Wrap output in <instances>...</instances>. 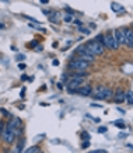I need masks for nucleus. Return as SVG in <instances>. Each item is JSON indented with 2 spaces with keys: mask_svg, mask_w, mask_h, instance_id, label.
Returning a JSON list of instances; mask_svg holds the SVG:
<instances>
[{
  "mask_svg": "<svg viewBox=\"0 0 133 153\" xmlns=\"http://www.w3.org/2000/svg\"><path fill=\"white\" fill-rule=\"evenodd\" d=\"M92 94H94V98H95V100H108V98H111L114 96L112 90H111V88H106V87H97Z\"/></svg>",
  "mask_w": 133,
  "mask_h": 153,
  "instance_id": "nucleus-1",
  "label": "nucleus"
},
{
  "mask_svg": "<svg viewBox=\"0 0 133 153\" xmlns=\"http://www.w3.org/2000/svg\"><path fill=\"white\" fill-rule=\"evenodd\" d=\"M67 66H69V69H72V70H84L90 66V63L86 62V60H81L80 58H73V59L69 62Z\"/></svg>",
  "mask_w": 133,
  "mask_h": 153,
  "instance_id": "nucleus-2",
  "label": "nucleus"
},
{
  "mask_svg": "<svg viewBox=\"0 0 133 153\" xmlns=\"http://www.w3.org/2000/svg\"><path fill=\"white\" fill-rule=\"evenodd\" d=\"M87 47H88V51L94 53V55H104V51H105V47L102 45L101 42L98 41H90L87 42Z\"/></svg>",
  "mask_w": 133,
  "mask_h": 153,
  "instance_id": "nucleus-3",
  "label": "nucleus"
},
{
  "mask_svg": "<svg viewBox=\"0 0 133 153\" xmlns=\"http://www.w3.org/2000/svg\"><path fill=\"white\" fill-rule=\"evenodd\" d=\"M83 82H84V76H77V74H73V77L67 82V84H66V87H67V90H77L78 87H81Z\"/></svg>",
  "mask_w": 133,
  "mask_h": 153,
  "instance_id": "nucleus-4",
  "label": "nucleus"
},
{
  "mask_svg": "<svg viewBox=\"0 0 133 153\" xmlns=\"http://www.w3.org/2000/svg\"><path fill=\"white\" fill-rule=\"evenodd\" d=\"M104 45L106 48H109V49H118L119 48L118 42H116V39L114 37V33H108L104 35Z\"/></svg>",
  "mask_w": 133,
  "mask_h": 153,
  "instance_id": "nucleus-5",
  "label": "nucleus"
},
{
  "mask_svg": "<svg viewBox=\"0 0 133 153\" xmlns=\"http://www.w3.org/2000/svg\"><path fill=\"white\" fill-rule=\"evenodd\" d=\"M125 33V45L129 49H133V30L132 28H123Z\"/></svg>",
  "mask_w": 133,
  "mask_h": 153,
  "instance_id": "nucleus-6",
  "label": "nucleus"
},
{
  "mask_svg": "<svg viewBox=\"0 0 133 153\" xmlns=\"http://www.w3.org/2000/svg\"><path fill=\"white\" fill-rule=\"evenodd\" d=\"M69 93L70 94L77 93V94H80V96H90V94H92V88L90 87V86H81V87H78L77 90H70Z\"/></svg>",
  "mask_w": 133,
  "mask_h": 153,
  "instance_id": "nucleus-7",
  "label": "nucleus"
},
{
  "mask_svg": "<svg viewBox=\"0 0 133 153\" xmlns=\"http://www.w3.org/2000/svg\"><path fill=\"white\" fill-rule=\"evenodd\" d=\"M114 37L115 39H116V42H118V45H123L125 44V33H123V28L122 30H115L114 31Z\"/></svg>",
  "mask_w": 133,
  "mask_h": 153,
  "instance_id": "nucleus-8",
  "label": "nucleus"
},
{
  "mask_svg": "<svg viewBox=\"0 0 133 153\" xmlns=\"http://www.w3.org/2000/svg\"><path fill=\"white\" fill-rule=\"evenodd\" d=\"M114 101L115 102H123V101H126V93H125L123 90H118L116 93H115V96H114Z\"/></svg>",
  "mask_w": 133,
  "mask_h": 153,
  "instance_id": "nucleus-9",
  "label": "nucleus"
},
{
  "mask_svg": "<svg viewBox=\"0 0 133 153\" xmlns=\"http://www.w3.org/2000/svg\"><path fill=\"white\" fill-rule=\"evenodd\" d=\"M81 60H86V62H88V63H91V62H94L95 60V55L94 53H91V52H87V53H83V55L78 56Z\"/></svg>",
  "mask_w": 133,
  "mask_h": 153,
  "instance_id": "nucleus-10",
  "label": "nucleus"
},
{
  "mask_svg": "<svg viewBox=\"0 0 133 153\" xmlns=\"http://www.w3.org/2000/svg\"><path fill=\"white\" fill-rule=\"evenodd\" d=\"M111 7H112V10H114L116 14H125V7L123 6H120V4H118V3H112L111 4Z\"/></svg>",
  "mask_w": 133,
  "mask_h": 153,
  "instance_id": "nucleus-11",
  "label": "nucleus"
},
{
  "mask_svg": "<svg viewBox=\"0 0 133 153\" xmlns=\"http://www.w3.org/2000/svg\"><path fill=\"white\" fill-rule=\"evenodd\" d=\"M76 52H77L78 55H83V53H87L88 51V47H87V44H81V45H78L77 48H76Z\"/></svg>",
  "mask_w": 133,
  "mask_h": 153,
  "instance_id": "nucleus-12",
  "label": "nucleus"
},
{
  "mask_svg": "<svg viewBox=\"0 0 133 153\" xmlns=\"http://www.w3.org/2000/svg\"><path fill=\"white\" fill-rule=\"evenodd\" d=\"M7 125L10 126V128H20V125H21V121L18 120V118H13V121H11V122H9V124H7Z\"/></svg>",
  "mask_w": 133,
  "mask_h": 153,
  "instance_id": "nucleus-13",
  "label": "nucleus"
},
{
  "mask_svg": "<svg viewBox=\"0 0 133 153\" xmlns=\"http://www.w3.org/2000/svg\"><path fill=\"white\" fill-rule=\"evenodd\" d=\"M126 101H128V104L133 105V91H128L126 93Z\"/></svg>",
  "mask_w": 133,
  "mask_h": 153,
  "instance_id": "nucleus-14",
  "label": "nucleus"
},
{
  "mask_svg": "<svg viewBox=\"0 0 133 153\" xmlns=\"http://www.w3.org/2000/svg\"><path fill=\"white\" fill-rule=\"evenodd\" d=\"M63 21L64 23H73V14H64L63 16Z\"/></svg>",
  "mask_w": 133,
  "mask_h": 153,
  "instance_id": "nucleus-15",
  "label": "nucleus"
},
{
  "mask_svg": "<svg viewBox=\"0 0 133 153\" xmlns=\"http://www.w3.org/2000/svg\"><path fill=\"white\" fill-rule=\"evenodd\" d=\"M114 125H115V126H118V128H122V129H123L125 126H126V125H125V122H123V121H122V120L115 121V122H114Z\"/></svg>",
  "mask_w": 133,
  "mask_h": 153,
  "instance_id": "nucleus-16",
  "label": "nucleus"
},
{
  "mask_svg": "<svg viewBox=\"0 0 133 153\" xmlns=\"http://www.w3.org/2000/svg\"><path fill=\"white\" fill-rule=\"evenodd\" d=\"M25 153H39V146H32V148H30Z\"/></svg>",
  "mask_w": 133,
  "mask_h": 153,
  "instance_id": "nucleus-17",
  "label": "nucleus"
},
{
  "mask_svg": "<svg viewBox=\"0 0 133 153\" xmlns=\"http://www.w3.org/2000/svg\"><path fill=\"white\" fill-rule=\"evenodd\" d=\"M78 31L83 33L84 35H88V34H90V30H88V28H84V27H78Z\"/></svg>",
  "mask_w": 133,
  "mask_h": 153,
  "instance_id": "nucleus-18",
  "label": "nucleus"
},
{
  "mask_svg": "<svg viewBox=\"0 0 133 153\" xmlns=\"http://www.w3.org/2000/svg\"><path fill=\"white\" fill-rule=\"evenodd\" d=\"M81 138L84 140H86V139L90 140V134H88V132H83V134H81Z\"/></svg>",
  "mask_w": 133,
  "mask_h": 153,
  "instance_id": "nucleus-19",
  "label": "nucleus"
},
{
  "mask_svg": "<svg viewBox=\"0 0 133 153\" xmlns=\"http://www.w3.org/2000/svg\"><path fill=\"white\" fill-rule=\"evenodd\" d=\"M28 47L32 48V49H34V48H37V47H38V41H31V42H30V45H28Z\"/></svg>",
  "mask_w": 133,
  "mask_h": 153,
  "instance_id": "nucleus-20",
  "label": "nucleus"
},
{
  "mask_svg": "<svg viewBox=\"0 0 133 153\" xmlns=\"http://www.w3.org/2000/svg\"><path fill=\"white\" fill-rule=\"evenodd\" d=\"M88 146H90V140H84V142L81 143V148H83V149L88 148Z\"/></svg>",
  "mask_w": 133,
  "mask_h": 153,
  "instance_id": "nucleus-21",
  "label": "nucleus"
},
{
  "mask_svg": "<svg viewBox=\"0 0 133 153\" xmlns=\"http://www.w3.org/2000/svg\"><path fill=\"white\" fill-rule=\"evenodd\" d=\"M25 68H27V65H25V63H23V62H20V63H18V69L24 70Z\"/></svg>",
  "mask_w": 133,
  "mask_h": 153,
  "instance_id": "nucleus-22",
  "label": "nucleus"
},
{
  "mask_svg": "<svg viewBox=\"0 0 133 153\" xmlns=\"http://www.w3.org/2000/svg\"><path fill=\"white\" fill-rule=\"evenodd\" d=\"M98 132H100V134H104V132H106V128L105 126H100V128H98Z\"/></svg>",
  "mask_w": 133,
  "mask_h": 153,
  "instance_id": "nucleus-23",
  "label": "nucleus"
},
{
  "mask_svg": "<svg viewBox=\"0 0 133 153\" xmlns=\"http://www.w3.org/2000/svg\"><path fill=\"white\" fill-rule=\"evenodd\" d=\"M24 59H25V56H24V55H21V53H20V55H17V60H18V62H20V60H24Z\"/></svg>",
  "mask_w": 133,
  "mask_h": 153,
  "instance_id": "nucleus-24",
  "label": "nucleus"
},
{
  "mask_svg": "<svg viewBox=\"0 0 133 153\" xmlns=\"http://www.w3.org/2000/svg\"><path fill=\"white\" fill-rule=\"evenodd\" d=\"M73 23H76V24H77V25H78V27H83V23H81V21H80V20H74Z\"/></svg>",
  "mask_w": 133,
  "mask_h": 153,
  "instance_id": "nucleus-25",
  "label": "nucleus"
},
{
  "mask_svg": "<svg viewBox=\"0 0 133 153\" xmlns=\"http://www.w3.org/2000/svg\"><path fill=\"white\" fill-rule=\"evenodd\" d=\"M10 153H21V152H20V150H18V148L16 146V148H14V149H13V150H11V152H10Z\"/></svg>",
  "mask_w": 133,
  "mask_h": 153,
  "instance_id": "nucleus-26",
  "label": "nucleus"
},
{
  "mask_svg": "<svg viewBox=\"0 0 133 153\" xmlns=\"http://www.w3.org/2000/svg\"><path fill=\"white\" fill-rule=\"evenodd\" d=\"M58 88H59V90H63V83H58Z\"/></svg>",
  "mask_w": 133,
  "mask_h": 153,
  "instance_id": "nucleus-27",
  "label": "nucleus"
},
{
  "mask_svg": "<svg viewBox=\"0 0 133 153\" xmlns=\"http://www.w3.org/2000/svg\"><path fill=\"white\" fill-rule=\"evenodd\" d=\"M128 136V134H125V132H122V134H119V138H126Z\"/></svg>",
  "mask_w": 133,
  "mask_h": 153,
  "instance_id": "nucleus-28",
  "label": "nucleus"
},
{
  "mask_svg": "<svg viewBox=\"0 0 133 153\" xmlns=\"http://www.w3.org/2000/svg\"><path fill=\"white\" fill-rule=\"evenodd\" d=\"M1 114H3V115H7V110H6V108H1Z\"/></svg>",
  "mask_w": 133,
  "mask_h": 153,
  "instance_id": "nucleus-29",
  "label": "nucleus"
},
{
  "mask_svg": "<svg viewBox=\"0 0 133 153\" xmlns=\"http://www.w3.org/2000/svg\"><path fill=\"white\" fill-rule=\"evenodd\" d=\"M35 49H37V51H42V49H44V47H42V45H38Z\"/></svg>",
  "mask_w": 133,
  "mask_h": 153,
  "instance_id": "nucleus-30",
  "label": "nucleus"
},
{
  "mask_svg": "<svg viewBox=\"0 0 133 153\" xmlns=\"http://www.w3.org/2000/svg\"><path fill=\"white\" fill-rule=\"evenodd\" d=\"M21 80H28V76H25V74H23V76H21Z\"/></svg>",
  "mask_w": 133,
  "mask_h": 153,
  "instance_id": "nucleus-31",
  "label": "nucleus"
},
{
  "mask_svg": "<svg viewBox=\"0 0 133 153\" xmlns=\"http://www.w3.org/2000/svg\"><path fill=\"white\" fill-rule=\"evenodd\" d=\"M53 65H56V66H58V65H59V60H58V59H55V60H53Z\"/></svg>",
  "mask_w": 133,
  "mask_h": 153,
  "instance_id": "nucleus-32",
  "label": "nucleus"
},
{
  "mask_svg": "<svg viewBox=\"0 0 133 153\" xmlns=\"http://www.w3.org/2000/svg\"><path fill=\"white\" fill-rule=\"evenodd\" d=\"M28 82L31 83V82H34V76H31V77H28Z\"/></svg>",
  "mask_w": 133,
  "mask_h": 153,
  "instance_id": "nucleus-33",
  "label": "nucleus"
},
{
  "mask_svg": "<svg viewBox=\"0 0 133 153\" xmlns=\"http://www.w3.org/2000/svg\"><path fill=\"white\" fill-rule=\"evenodd\" d=\"M39 1H41V3H48L49 0H39Z\"/></svg>",
  "mask_w": 133,
  "mask_h": 153,
  "instance_id": "nucleus-34",
  "label": "nucleus"
},
{
  "mask_svg": "<svg viewBox=\"0 0 133 153\" xmlns=\"http://www.w3.org/2000/svg\"><path fill=\"white\" fill-rule=\"evenodd\" d=\"M3 1H9V0H3Z\"/></svg>",
  "mask_w": 133,
  "mask_h": 153,
  "instance_id": "nucleus-35",
  "label": "nucleus"
}]
</instances>
